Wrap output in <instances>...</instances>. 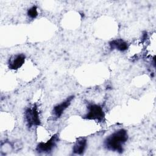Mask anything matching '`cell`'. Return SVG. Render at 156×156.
I'll return each mask as SVG.
<instances>
[{
    "label": "cell",
    "instance_id": "4",
    "mask_svg": "<svg viewBox=\"0 0 156 156\" xmlns=\"http://www.w3.org/2000/svg\"><path fill=\"white\" fill-rule=\"evenodd\" d=\"M58 140V135L55 133L52 135L46 142H41L38 143L37 146L36 151L38 153H49L51 152L55 147Z\"/></svg>",
    "mask_w": 156,
    "mask_h": 156
},
{
    "label": "cell",
    "instance_id": "5",
    "mask_svg": "<svg viewBox=\"0 0 156 156\" xmlns=\"http://www.w3.org/2000/svg\"><path fill=\"white\" fill-rule=\"evenodd\" d=\"M74 99V96H70L68 97L64 101L55 105L52 110V113L56 118H59L64 111L70 105L71 101Z\"/></svg>",
    "mask_w": 156,
    "mask_h": 156
},
{
    "label": "cell",
    "instance_id": "7",
    "mask_svg": "<svg viewBox=\"0 0 156 156\" xmlns=\"http://www.w3.org/2000/svg\"><path fill=\"white\" fill-rule=\"evenodd\" d=\"M109 45L111 49H117L121 52L126 51L129 48L127 43L122 39H116L112 40L109 43Z\"/></svg>",
    "mask_w": 156,
    "mask_h": 156
},
{
    "label": "cell",
    "instance_id": "9",
    "mask_svg": "<svg viewBox=\"0 0 156 156\" xmlns=\"http://www.w3.org/2000/svg\"><path fill=\"white\" fill-rule=\"evenodd\" d=\"M27 15L29 17H30L32 19L35 18L38 15V12H37V8L35 5L32 6L27 10Z\"/></svg>",
    "mask_w": 156,
    "mask_h": 156
},
{
    "label": "cell",
    "instance_id": "2",
    "mask_svg": "<svg viewBox=\"0 0 156 156\" xmlns=\"http://www.w3.org/2000/svg\"><path fill=\"white\" fill-rule=\"evenodd\" d=\"M24 117L28 127L40 126L41 121L40 119L38 108L36 105L30 107H27L24 112Z\"/></svg>",
    "mask_w": 156,
    "mask_h": 156
},
{
    "label": "cell",
    "instance_id": "1",
    "mask_svg": "<svg viewBox=\"0 0 156 156\" xmlns=\"http://www.w3.org/2000/svg\"><path fill=\"white\" fill-rule=\"evenodd\" d=\"M128 140L127 130L121 129H119L109 136L104 140V147L108 151L122 153L123 151V145Z\"/></svg>",
    "mask_w": 156,
    "mask_h": 156
},
{
    "label": "cell",
    "instance_id": "8",
    "mask_svg": "<svg viewBox=\"0 0 156 156\" xmlns=\"http://www.w3.org/2000/svg\"><path fill=\"white\" fill-rule=\"evenodd\" d=\"M87 144V141L85 138H80L74 144L73 152L74 154L77 155H82L85 152Z\"/></svg>",
    "mask_w": 156,
    "mask_h": 156
},
{
    "label": "cell",
    "instance_id": "3",
    "mask_svg": "<svg viewBox=\"0 0 156 156\" xmlns=\"http://www.w3.org/2000/svg\"><path fill=\"white\" fill-rule=\"evenodd\" d=\"M83 118L102 122L105 118V113L102 107L98 104H90L88 106V112Z\"/></svg>",
    "mask_w": 156,
    "mask_h": 156
},
{
    "label": "cell",
    "instance_id": "6",
    "mask_svg": "<svg viewBox=\"0 0 156 156\" xmlns=\"http://www.w3.org/2000/svg\"><path fill=\"white\" fill-rule=\"evenodd\" d=\"M26 56L23 54H19L13 55L8 62L9 68L13 70H16L20 68L24 63Z\"/></svg>",
    "mask_w": 156,
    "mask_h": 156
}]
</instances>
